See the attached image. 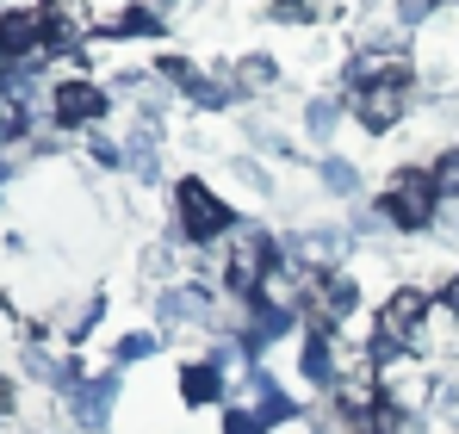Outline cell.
I'll return each mask as SVG.
<instances>
[{"label": "cell", "instance_id": "11", "mask_svg": "<svg viewBox=\"0 0 459 434\" xmlns=\"http://www.w3.org/2000/svg\"><path fill=\"white\" fill-rule=\"evenodd\" d=\"M299 131H305L310 143H335V131H342V100H335V93H310L305 106H299Z\"/></svg>", "mask_w": 459, "mask_h": 434}, {"label": "cell", "instance_id": "19", "mask_svg": "<svg viewBox=\"0 0 459 434\" xmlns=\"http://www.w3.org/2000/svg\"><path fill=\"white\" fill-rule=\"evenodd\" d=\"M87 155H93L106 174H118V168H125V143H118V137H106V131H87Z\"/></svg>", "mask_w": 459, "mask_h": 434}, {"label": "cell", "instance_id": "22", "mask_svg": "<svg viewBox=\"0 0 459 434\" xmlns=\"http://www.w3.org/2000/svg\"><path fill=\"white\" fill-rule=\"evenodd\" d=\"M6 416H13V385L0 378V422H6Z\"/></svg>", "mask_w": 459, "mask_h": 434}, {"label": "cell", "instance_id": "4", "mask_svg": "<svg viewBox=\"0 0 459 434\" xmlns=\"http://www.w3.org/2000/svg\"><path fill=\"white\" fill-rule=\"evenodd\" d=\"M106 112H112V93L87 74H63L50 87V125H63V131H100Z\"/></svg>", "mask_w": 459, "mask_h": 434}, {"label": "cell", "instance_id": "16", "mask_svg": "<svg viewBox=\"0 0 459 434\" xmlns=\"http://www.w3.org/2000/svg\"><path fill=\"white\" fill-rule=\"evenodd\" d=\"M155 354H161V329H137V335H125V342L112 348L118 366H143V360H155Z\"/></svg>", "mask_w": 459, "mask_h": 434}, {"label": "cell", "instance_id": "10", "mask_svg": "<svg viewBox=\"0 0 459 434\" xmlns=\"http://www.w3.org/2000/svg\"><path fill=\"white\" fill-rule=\"evenodd\" d=\"M360 161H348V155H316V187L329 193V199H342V205H354L360 199Z\"/></svg>", "mask_w": 459, "mask_h": 434}, {"label": "cell", "instance_id": "14", "mask_svg": "<svg viewBox=\"0 0 459 434\" xmlns=\"http://www.w3.org/2000/svg\"><path fill=\"white\" fill-rule=\"evenodd\" d=\"M224 168H230V180H236L242 193H255V199H273V193H280V187H273V174H267L255 155H230Z\"/></svg>", "mask_w": 459, "mask_h": 434}, {"label": "cell", "instance_id": "6", "mask_svg": "<svg viewBox=\"0 0 459 434\" xmlns=\"http://www.w3.org/2000/svg\"><path fill=\"white\" fill-rule=\"evenodd\" d=\"M280 255H286V267H299L310 280L342 273V261H348V230H292V236L280 242Z\"/></svg>", "mask_w": 459, "mask_h": 434}, {"label": "cell", "instance_id": "3", "mask_svg": "<svg viewBox=\"0 0 459 434\" xmlns=\"http://www.w3.org/2000/svg\"><path fill=\"white\" fill-rule=\"evenodd\" d=\"M155 329L161 335H218L224 329V304L212 298V286H199V280H180V286L155 291Z\"/></svg>", "mask_w": 459, "mask_h": 434}, {"label": "cell", "instance_id": "13", "mask_svg": "<svg viewBox=\"0 0 459 434\" xmlns=\"http://www.w3.org/2000/svg\"><path fill=\"white\" fill-rule=\"evenodd\" d=\"M150 69L161 74V81H168L174 93H186V100H193V93H199V81H205V69H199V63H193L186 50H161V56H155Z\"/></svg>", "mask_w": 459, "mask_h": 434}, {"label": "cell", "instance_id": "7", "mask_svg": "<svg viewBox=\"0 0 459 434\" xmlns=\"http://www.w3.org/2000/svg\"><path fill=\"white\" fill-rule=\"evenodd\" d=\"M342 348H335V335H329V329H305V335H299V348H292V372H299V378H305L310 391H323V397H329V391H335V378H342Z\"/></svg>", "mask_w": 459, "mask_h": 434}, {"label": "cell", "instance_id": "20", "mask_svg": "<svg viewBox=\"0 0 459 434\" xmlns=\"http://www.w3.org/2000/svg\"><path fill=\"white\" fill-rule=\"evenodd\" d=\"M435 236H441L447 248H459V205H447V199H441V217H435Z\"/></svg>", "mask_w": 459, "mask_h": 434}, {"label": "cell", "instance_id": "1", "mask_svg": "<svg viewBox=\"0 0 459 434\" xmlns=\"http://www.w3.org/2000/svg\"><path fill=\"white\" fill-rule=\"evenodd\" d=\"M379 212H385V223H391V236H422V230H435V217H441V187H435L429 161L391 168Z\"/></svg>", "mask_w": 459, "mask_h": 434}, {"label": "cell", "instance_id": "15", "mask_svg": "<svg viewBox=\"0 0 459 434\" xmlns=\"http://www.w3.org/2000/svg\"><path fill=\"white\" fill-rule=\"evenodd\" d=\"M429 174H435V187H441V199L459 205V143H441L435 149V161H429Z\"/></svg>", "mask_w": 459, "mask_h": 434}, {"label": "cell", "instance_id": "12", "mask_svg": "<svg viewBox=\"0 0 459 434\" xmlns=\"http://www.w3.org/2000/svg\"><path fill=\"white\" fill-rule=\"evenodd\" d=\"M230 69H236V87H242V93H273V87H280V56H273V50H248V56H236Z\"/></svg>", "mask_w": 459, "mask_h": 434}, {"label": "cell", "instance_id": "2", "mask_svg": "<svg viewBox=\"0 0 459 434\" xmlns=\"http://www.w3.org/2000/svg\"><path fill=\"white\" fill-rule=\"evenodd\" d=\"M174 230L193 248H218L236 230V212H230V199L218 187H205V174H180L174 180Z\"/></svg>", "mask_w": 459, "mask_h": 434}, {"label": "cell", "instance_id": "9", "mask_svg": "<svg viewBox=\"0 0 459 434\" xmlns=\"http://www.w3.org/2000/svg\"><path fill=\"white\" fill-rule=\"evenodd\" d=\"M180 404H186V410H224L230 378L212 360H180Z\"/></svg>", "mask_w": 459, "mask_h": 434}, {"label": "cell", "instance_id": "17", "mask_svg": "<svg viewBox=\"0 0 459 434\" xmlns=\"http://www.w3.org/2000/svg\"><path fill=\"white\" fill-rule=\"evenodd\" d=\"M31 125H38V118H31L19 100H0V149L19 143V137H31Z\"/></svg>", "mask_w": 459, "mask_h": 434}, {"label": "cell", "instance_id": "18", "mask_svg": "<svg viewBox=\"0 0 459 434\" xmlns=\"http://www.w3.org/2000/svg\"><path fill=\"white\" fill-rule=\"evenodd\" d=\"M218 434H267V422H261L248 404H224V410H218Z\"/></svg>", "mask_w": 459, "mask_h": 434}, {"label": "cell", "instance_id": "21", "mask_svg": "<svg viewBox=\"0 0 459 434\" xmlns=\"http://www.w3.org/2000/svg\"><path fill=\"white\" fill-rule=\"evenodd\" d=\"M441 310L459 323V267H447V280H441Z\"/></svg>", "mask_w": 459, "mask_h": 434}, {"label": "cell", "instance_id": "5", "mask_svg": "<svg viewBox=\"0 0 459 434\" xmlns=\"http://www.w3.org/2000/svg\"><path fill=\"white\" fill-rule=\"evenodd\" d=\"M354 100V118H360V131H397V125H410V112H416V81H379V87H360V93H348Z\"/></svg>", "mask_w": 459, "mask_h": 434}, {"label": "cell", "instance_id": "8", "mask_svg": "<svg viewBox=\"0 0 459 434\" xmlns=\"http://www.w3.org/2000/svg\"><path fill=\"white\" fill-rule=\"evenodd\" d=\"M63 404H69L75 429H87V434L112 429V410H118V372H87Z\"/></svg>", "mask_w": 459, "mask_h": 434}]
</instances>
